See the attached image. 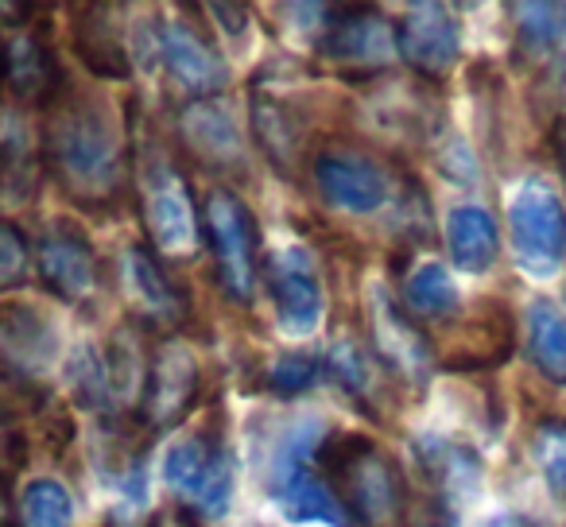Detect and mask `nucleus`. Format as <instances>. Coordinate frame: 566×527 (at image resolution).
Listing matches in <instances>:
<instances>
[{"mask_svg": "<svg viewBox=\"0 0 566 527\" xmlns=\"http://www.w3.org/2000/svg\"><path fill=\"white\" fill-rule=\"evenodd\" d=\"M40 156L74 202H113L128 171V140L117 105L97 89H78L66 82L43 117Z\"/></svg>", "mask_w": 566, "mask_h": 527, "instance_id": "f257e3e1", "label": "nucleus"}, {"mask_svg": "<svg viewBox=\"0 0 566 527\" xmlns=\"http://www.w3.org/2000/svg\"><path fill=\"white\" fill-rule=\"evenodd\" d=\"M318 465L354 524L361 527H396L403 512V481L396 462L369 439V434L338 431L318 442Z\"/></svg>", "mask_w": 566, "mask_h": 527, "instance_id": "f03ea898", "label": "nucleus"}, {"mask_svg": "<svg viewBox=\"0 0 566 527\" xmlns=\"http://www.w3.org/2000/svg\"><path fill=\"white\" fill-rule=\"evenodd\" d=\"M206 233H210L213 268L233 303H249L260 272V225L252 210L226 187L206 194Z\"/></svg>", "mask_w": 566, "mask_h": 527, "instance_id": "7ed1b4c3", "label": "nucleus"}, {"mask_svg": "<svg viewBox=\"0 0 566 527\" xmlns=\"http://www.w3.org/2000/svg\"><path fill=\"white\" fill-rule=\"evenodd\" d=\"M164 481L187 496L190 508L213 519L226 516L229 496H233V454H229L221 426H202L175 442L164 457Z\"/></svg>", "mask_w": 566, "mask_h": 527, "instance_id": "20e7f679", "label": "nucleus"}, {"mask_svg": "<svg viewBox=\"0 0 566 527\" xmlns=\"http://www.w3.org/2000/svg\"><path fill=\"white\" fill-rule=\"evenodd\" d=\"M509 236L516 264L527 276H555L566 260V210L543 179H527L512 194Z\"/></svg>", "mask_w": 566, "mask_h": 527, "instance_id": "39448f33", "label": "nucleus"}, {"mask_svg": "<svg viewBox=\"0 0 566 527\" xmlns=\"http://www.w3.org/2000/svg\"><path fill=\"white\" fill-rule=\"evenodd\" d=\"M260 276H264V287L272 295L275 323H280L283 334L307 338V334L318 330L326 310V295H323V280H318V264L307 249L292 244V249H280L272 256H264Z\"/></svg>", "mask_w": 566, "mask_h": 527, "instance_id": "423d86ee", "label": "nucleus"}, {"mask_svg": "<svg viewBox=\"0 0 566 527\" xmlns=\"http://www.w3.org/2000/svg\"><path fill=\"white\" fill-rule=\"evenodd\" d=\"M198 384H202V372H198L195 354L182 341H164L148 357L140 408H136L144 434L156 439L159 431H171L175 423H182L198 400Z\"/></svg>", "mask_w": 566, "mask_h": 527, "instance_id": "0eeeda50", "label": "nucleus"}, {"mask_svg": "<svg viewBox=\"0 0 566 527\" xmlns=\"http://www.w3.org/2000/svg\"><path fill=\"white\" fill-rule=\"evenodd\" d=\"M59 361V323L28 299L0 303V380L35 384Z\"/></svg>", "mask_w": 566, "mask_h": 527, "instance_id": "6e6552de", "label": "nucleus"}, {"mask_svg": "<svg viewBox=\"0 0 566 527\" xmlns=\"http://www.w3.org/2000/svg\"><path fill=\"white\" fill-rule=\"evenodd\" d=\"M151 59L167 71V78L182 89V94L210 102L221 86H226L229 71L221 63L218 48L198 32L187 20H159L151 24Z\"/></svg>", "mask_w": 566, "mask_h": 527, "instance_id": "1a4fd4ad", "label": "nucleus"}, {"mask_svg": "<svg viewBox=\"0 0 566 527\" xmlns=\"http://www.w3.org/2000/svg\"><path fill=\"white\" fill-rule=\"evenodd\" d=\"M315 48L342 71H380L400 55L396 28L377 9H354V4L331 9V20L318 28Z\"/></svg>", "mask_w": 566, "mask_h": 527, "instance_id": "9d476101", "label": "nucleus"}, {"mask_svg": "<svg viewBox=\"0 0 566 527\" xmlns=\"http://www.w3.org/2000/svg\"><path fill=\"white\" fill-rule=\"evenodd\" d=\"M326 205L346 213H377L388 202V171L357 148H323L311 164Z\"/></svg>", "mask_w": 566, "mask_h": 527, "instance_id": "9b49d317", "label": "nucleus"}, {"mask_svg": "<svg viewBox=\"0 0 566 527\" xmlns=\"http://www.w3.org/2000/svg\"><path fill=\"white\" fill-rule=\"evenodd\" d=\"M144 225L151 244L164 252H190L198 244V210L190 187L164 159L144 171Z\"/></svg>", "mask_w": 566, "mask_h": 527, "instance_id": "f8f14e48", "label": "nucleus"}, {"mask_svg": "<svg viewBox=\"0 0 566 527\" xmlns=\"http://www.w3.org/2000/svg\"><path fill=\"white\" fill-rule=\"evenodd\" d=\"M369 338L377 357L396 377L408 380V384H423L434 361L431 341L411 326V318L396 307L385 287H373L369 292Z\"/></svg>", "mask_w": 566, "mask_h": 527, "instance_id": "ddd939ff", "label": "nucleus"}, {"mask_svg": "<svg viewBox=\"0 0 566 527\" xmlns=\"http://www.w3.org/2000/svg\"><path fill=\"white\" fill-rule=\"evenodd\" d=\"M396 48H400V59L411 71H419L423 78H442L458 63L462 32H458V20L450 17V9L416 4L396 24Z\"/></svg>", "mask_w": 566, "mask_h": 527, "instance_id": "4468645a", "label": "nucleus"}, {"mask_svg": "<svg viewBox=\"0 0 566 527\" xmlns=\"http://www.w3.org/2000/svg\"><path fill=\"white\" fill-rule=\"evenodd\" d=\"M40 276L48 292H55L63 303H82L102 284V264H97L94 244L74 225H55L40 241Z\"/></svg>", "mask_w": 566, "mask_h": 527, "instance_id": "2eb2a0df", "label": "nucleus"}, {"mask_svg": "<svg viewBox=\"0 0 566 527\" xmlns=\"http://www.w3.org/2000/svg\"><path fill=\"white\" fill-rule=\"evenodd\" d=\"M275 508L292 524H326V527H354V516L334 493V485L323 473L307 465H287L275 477Z\"/></svg>", "mask_w": 566, "mask_h": 527, "instance_id": "dca6fc26", "label": "nucleus"}, {"mask_svg": "<svg viewBox=\"0 0 566 527\" xmlns=\"http://www.w3.org/2000/svg\"><path fill=\"white\" fill-rule=\"evenodd\" d=\"M512 354V318L501 307H481L450 330L439 361L447 369H489Z\"/></svg>", "mask_w": 566, "mask_h": 527, "instance_id": "f3484780", "label": "nucleus"}, {"mask_svg": "<svg viewBox=\"0 0 566 527\" xmlns=\"http://www.w3.org/2000/svg\"><path fill=\"white\" fill-rule=\"evenodd\" d=\"M179 133H182V144H187L202 164L221 167V171L244 167L241 128H237V120L229 117L226 105H218V102L187 105L179 117Z\"/></svg>", "mask_w": 566, "mask_h": 527, "instance_id": "a211bd4d", "label": "nucleus"}, {"mask_svg": "<svg viewBox=\"0 0 566 527\" xmlns=\"http://www.w3.org/2000/svg\"><path fill=\"white\" fill-rule=\"evenodd\" d=\"M4 78H9L12 94L20 102L32 105H51L55 94L66 86L63 71H59L55 55H51V43L43 40V28H28L24 35H17L9 59H4Z\"/></svg>", "mask_w": 566, "mask_h": 527, "instance_id": "6ab92c4d", "label": "nucleus"}, {"mask_svg": "<svg viewBox=\"0 0 566 527\" xmlns=\"http://www.w3.org/2000/svg\"><path fill=\"white\" fill-rule=\"evenodd\" d=\"M109 17H113V9H105V4L78 9V20H74V28H71V43L94 78L120 82V78H128V48L117 32V20H109Z\"/></svg>", "mask_w": 566, "mask_h": 527, "instance_id": "aec40b11", "label": "nucleus"}, {"mask_svg": "<svg viewBox=\"0 0 566 527\" xmlns=\"http://www.w3.org/2000/svg\"><path fill=\"white\" fill-rule=\"evenodd\" d=\"M125 292L148 323H175V318H182V295L175 292L171 276L159 268V260L144 244H133L125 252Z\"/></svg>", "mask_w": 566, "mask_h": 527, "instance_id": "412c9836", "label": "nucleus"}, {"mask_svg": "<svg viewBox=\"0 0 566 527\" xmlns=\"http://www.w3.org/2000/svg\"><path fill=\"white\" fill-rule=\"evenodd\" d=\"M416 457L423 465V477L434 485V493L447 496L450 504L458 496H470L481 481V462L473 450L458 446L447 439H419L416 442Z\"/></svg>", "mask_w": 566, "mask_h": 527, "instance_id": "4be33fe9", "label": "nucleus"}, {"mask_svg": "<svg viewBox=\"0 0 566 527\" xmlns=\"http://www.w3.org/2000/svg\"><path fill=\"white\" fill-rule=\"evenodd\" d=\"M447 244L462 272H489L496 260V221L481 205H458L447 218Z\"/></svg>", "mask_w": 566, "mask_h": 527, "instance_id": "5701e85b", "label": "nucleus"}, {"mask_svg": "<svg viewBox=\"0 0 566 527\" xmlns=\"http://www.w3.org/2000/svg\"><path fill=\"white\" fill-rule=\"evenodd\" d=\"M527 357L551 384H566V318L555 303L535 299L527 307Z\"/></svg>", "mask_w": 566, "mask_h": 527, "instance_id": "b1692460", "label": "nucleus"}, {"mask_svg": "<svg viewBox=\"0 0 566 527\" xmlns=\"http://www.w3.org/2000/svg\"><path fill=\"white\" fill-rule=\"evenodd\" d=\"M252 133L264 144L272 164H280L283 171H292V167L300 164L303 128H300V120L287 113V105H280L275 97H256V102H252Z\"/></svg>", "mask_w": 566, "mask_h": 527, "instance_id": "393cba45", "label": "nucleus"}, {"mask_svg": "<svg viewBox=\"0 0 566 527\" xmlns=\"http://www.w3.org/2000/svg\"><path fill=\"white\" fill-rule=\"evenodd\" d=\"M403 303H408L411 315L431 318V323H442V318H454L462 299H458V287L450 280V272L442 264H419L411 272L408 287H403Z\"/></svg>", "mask_w": 566, "mask_h": 527, "instance_id": "a878e982", "label": "nucleus"}, {"mask_svg": "<svg viewBox=\"0 0 566 527\" xmlns=\"http://www.w3.org/2000/svg\"><path fill=\"white\" fill-rule=\"evenodd\" d=\"M66 380H71V392L82 408H94V411H109L117 408V384H113V369H109V357H102L94 346H82L74 354V361L66 365Z\"/></svg>", "mask_w": 566, "mask_h": 527, "instance_id": "bb28decb", "label": "nucleus"}, {"mask_svg": "<svg viewBox=\"0 0 566 527\" xmlns=\"http://www.w3.org/2000/svg\"><path fill=\"white\" fill-rule=\"evenodd\" d=\"M71 519H74V500L63 481L40 477L20 496V524L24 527H71Z\"/></svg>", "mask_w": 566, "mask_h": 527, "instance_id": "cd10ccee", "label": "nucleus"}, {"mask_svg": "<svg viewBox=\"0 0 566 527\" xmlns=\"http://www.w3.org/2000/svg\"><path fill=\"white\" fill-rule=\"evenodd\" d=\"M520 48L551 51L566 40V4H512Z\"/></svg>", "mask_w": 566, "mask_h": 527, "instance_id": "c85d7f7f", "label": "nucleus"}, {"mask_svg": "<svg viewBox=\"0 0 566 527\" xmlns=\"http://www.w3.org/2000/svg\"><path fill=\"white\" fill-rule=\"evenodd\" d=\"M318 372H323V357L283 354V357H275L272 369H268V388H272L275 396H283V400H295V396H303L315 384Z\"/></svg>", "mask_w": 566, "mask_h": 527, "instance_id": "c756f323", "label": "nucleus"}, {"mask_svg": "<svg viewBox=\"0 0 566 527\" xmlns=\"http://www.w3.org/2000/svg\"><path fill=\"white\" fill-rule=\"evenodd\" d=\"M331 372L349 396H365L369 392V380H373L369 349H365L357 338H338L331 349Z\"/></svg>", "mask_w": 566, "mask_h": 527, "instance_id": "7c9ffc66", "label": "nucleus"}, {"mask_svg": "<svg viewBox=\"0 0 566 527\" xmlns=\"http://www.w3.org/2000/svg\"><path fill=\"white\" fill-rule=\"evenodd\" d=\"M535 462H539L551 493L566 496V423H543L535 431Z\"/></svg>", "mask_w": 566, "mask_h": 527, "instance_id": "2f4dec72", "label": "nucleus"}, {"mask_svg": "<svg viewBox=\"0 0 566 527\" xmlns=\"http://www.w3.org/2000/svg\"><path fill=\"white\" fill-rule=\"evenodd\" d=\"M35 159V144L28 125L17 117V113L0 109V171H20L24 164Z\"/></svg>", "mask_w": 566, "mask_h": 527, "instance_id": "473e14b6", "label": "nucleus"}, {"mask_svg": "<svg viewBox=\"0 0 566 527\" xmlns=\"http://www.w3.org/2000/svg\"><path fill=\"white\" fill-rule=\"evenodd\" d=\"M28 241L17 225L0 221V292H12L28 280Z\"/></svg>", "mask_w": 566, "mask_h": 527, "instance_id": "72a5a7b5", "label": "nucleus"}, {"mask_svg": "<svg viewBox=\"0 0 566 527\" xmlns=\"http://www.w3.org/2000/svg\"><path fill=\"white\" fill-rule=\"evenodd\" d=\"M400 527H458L454 504L439 493L408 496L400 512Z\"/></svg>", "mask_w": 566, "mask_h": 527, "instance_id": "f704fd0d", "label": "nucleus"}, {"mask_svg": "<svg viewBox=\"0 0 566 527\" xmlns=\"http://www.w3.org/2000/svg\"><path fill=\"white\" fill-rule=\"evenodd\" d=\"M144 527H198V519L190 508H159Z\"/></svg>", "mask_w": 566, "mask_h": 527, "instance_id": "c9c22d12", "label": "nucleus"}, {"mask_svg": "<svg viewBox=\"0 0 566 527\" xmlns=\"http://www.w3.org/2000/svg\"><path fill=\"white\" fill-rule=\"evenodd\" d=\"M481 527H535V524L520 516V512H496V516H489Z\"/></svg>", "mask_w": 566, "mask_h": 527, "instance_id": "e433bc0d", "label": "nucleus"}, {"mask_svg": "<svg viewBox=\"0 0 566 527\" xmlns=\"http://www.w3.org/2000/svg\"><path fill=\"white\" fill-rule=\"evenodd\" d=\"M9 500H12V493H9V477L0 473V527H9Z\"/></svg>", "mask_w": 566, "mask_h": 527, "instance_id": "4c0bfd02", "label": "nucleus"}, {"mask_svg": "<svg viewBox=\"0 0 566 527\" xmlns=\"http://www.w3.org/2000/svg\"><path fill=\"white\" fill-rule=\"evenodd\" d=\"M555 156H558V167H563V175H566V120L555 133Z\"/></svg>", "mask_w": 566, "mask_h": 527, "instance_id": "58836bf2", "label": "nucleus"}, {"mask_svg": "<svg viewBox=\"0 0 566 527\" xmlns=\"http://www.w3.org/2000/svg\"><path fill=\"white\" fill-rule=\"evenodd\" d=\"M4 59H9V51L0 48V74H4Z\"/></svg>", "mask_w": 566, "mask_h": 527, "instance_id": "ea45409f", "label": "nucleus"}]
</instances>
